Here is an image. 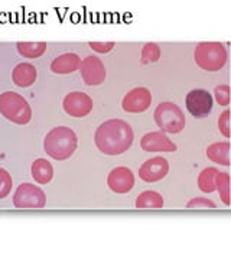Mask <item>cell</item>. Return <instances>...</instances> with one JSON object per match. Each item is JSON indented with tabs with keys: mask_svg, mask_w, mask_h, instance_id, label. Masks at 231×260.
Returning <instances> with one entry per match:
<instances>
[{
	"mask_svg": "<svg viewBox=\"0 0 231 260\" xmlns=\"http://www.w3.org/2000/svg\"><path fill=\"white\" fill-rule=\"evenodd\" d=\"M16 48H18L19 54L28 59L39 58L46 52L45 42H18Z\"/></svg>",
	"mask_w": 231,
	"mask_h": 260,
	"instance_id": "18",
	"label": "cell"
},
{
	"mask_svg": "<svg viewBox=\"0 0 231 260\" xmlns=\"http://www.w3.org/2000/svg\"><path fill=\"white\" fill-rule=\"evenodd\" d=\"M186 110L196 119L207 117L213 110V95L207 90H192L185 99Z\"/></svg>",
	"mask_w": 231,
	"mask_h": 260,
	"instance_id": "8",
	"label": "cell"
},
{
	"mask_svg": "<svg viewBox=\"0 0 231 260\" xmlns=\"http://www.w3.org/2000/svg\"><path fill=\"white\" fill-rule=\"evenodd\" d=\"M12 186H13V179L10 174L6 169L0 168V200L6 198L10 194Z\"/></svg>",
	"mask_w": 231,
	"mask_h": 260,
	"instance_id": "23",
	"label": "cell"
},
{
	"mask_svg": "<svg viewBox=\"0 0 231 260\" xmlns=\"http://www.w3.org/2000/svg\"><path fill=\"white\" fill-rule=\"evenodd\" d=\"M186 208L188 210H192V208H196V210H201V208H217L215 203H213L211 200H207V198H192L188 204H186Z\"/></svg>",
	"mask_w": 231,
	"mask_h": 260,
	"instance_id": "25",
	"label": "cell"
},
{
	"mask_svg": "<svg viewBox=\"0 0 231 260\" xmlns=\"http://www.w3.org/2000/svg\"><path fill=\"white\" fill-rule=\"evenodd\" d=\"M30 174H32V178L37 181L38 184L45 185V184H49L52 181V178H54V168L46 159L39 158L32 164Z\"/></svg>",
	"mask_w": 231,
	"mask_h": 260,
	"instance_id": "17",
	"label": "cell"
},
{
	"mask_svg": "<svg viewBox=\"0 0 231 260\" xmlns=\"http://www.w3.org/2000/svg\"><path fill=\"white\" fill-rule=\"evenodd\" d=\"M81 70V78L85 85H100L104 83L107 73L106 67L98 56L90 55L84 58L80 65Z\"/></svg>",
	"mask_w": 231,
	"mask_h": 260,
	"instance_id": "9",
	"label": "cell"
},
{
	"mask_svg": "<svg viewBox=\"0 0 231 260\" xmlns=\"http://www.w3.org/2000/svg\"><path fill=\"white\" fill-rule=\"evenodd\" d=\"M208 159L217 165H230V142H215L207 148Z\"/></svg>",
	"mask_w": 231,
	"mask_h": 260,
	"instance_id": "16",
	"label": "cell"
},
{
	"mask_svg": "<svg viewBox=\"0 0 231 260\" xmlns=\"http://www.w3.org/2000/svg\"><path fill=\"white\" fill-rule=\"evenodd\" d=\"M37 78V68L32 64H29V62H20L12 71V80H13L15 85H18L20 88L30 87L32 84H35Z\"/></svg>",
	"mask_w": 231,
	"mask_h": 260,
	"instance_id": "15",
	"label": "cell"
},
{
	"mask_svg": "<svg viewBox=\"0 0 231 260\" xmlns=\"http://www.w3.org/2000/svg\"><path fill=\"white\" fill-rule=\"evenodd\" d=\"M168 172H169V164L165 158L162 156H156V158H152L146 160L140 169H139V178L143 181V182H157L160 179L167 177Z\"/></svg>",
	"mask_w": 231,
	"mask_h": 260,
	"instance_id": "12",
	"label": "cell"
},
{
	"mask_svg": "<svg viewBox=\"0 0 231 260\" xmlns=\"http://www.w3.org/2000/svg\"><path fill=\"white\" fill-rule=\"evenodd\" d=\"M46 204L45 192L30 182L20 184L13 195V205L16 208H44Z\"/></svg>",
	"mask_w": 231,
	"mask_h": 260,
	"instance_id": "6",
	"label": "cell"
},
{
	"mask_svg": "<svg viewBox=\"0 0 231 260\" xmlns=\"http://www.w3.org/2000/svg\"><path fill=\"white\" fill-rule=\"evenodd\" d=\"M62 107L68 116L75 117V119H83L92 112L94 103L88 94L83 93V91H73L64 97Z\"/></svg>",
	"mask_w": 231,
	"mask_h": 260,
	"instance_id": "7",
	"label": "cell"
},
{
	"mask_svg": "<svg viewBox=\"0 0 231 260\" xmlns=\"http://www.w3.org/2000/svg\"><path fill=\"white\" fill-rule=\"evenodd\" d=\"M160 59V48L156 44L150 42L146 44L143 49H142V56H140V62L143 65L152 64V62H157Z\"/></svg>",
	"mask_w": 231,
	"mask_h": 260,
	"instance_id": "22",
	"label": "cell"
},
{
	"mask_svg": "<svg viewBox=\"0 0 231 260\" xmlns=\"http://www.w3.org/2000/svg\"><path fill=\"white\" fill-rule=\"evenodd\" d=\"M91 49L100 54H109L111 49L114 48V42H90L88 44Z\"/></svg>",
	"mask_w": 231,
	"mask_h": 260,
	"instance_id": "27",
	"label": "cell"
},
{
	"mask_svg": "<svg viewBox=\"0 0 231 260\" xmlns=\"http://www.w3.org/2000/svg\"><path fill=\"white\" fill-rule=\"evenodd\" d=\"M153 119L157 127L163 133H174L178 135L185 129L186 119L184 112L176 106L175 103H160L153 113Z\"/></svg>",
	"mask_w": 231,
	"mask_h": 260,
	"instance_id": "5",
	"label": "cell"
},
{
	"mask_svg": "<svg viewBox=\"0 0 231 260\" xmlns=\"http://www.w3.org/2000/svg\"><path fill=\"white\" fill-rule=\"evenodd\" d=\"M0 113L15 124L25 126L32 120V109L29 103L15 91L0 94Z\"/></svg>",
	"mask_w": 231,
	"mask_h": 260,
	"instance_id": "4",
	"label": "cell"
},
{
	"mask_svg": "<svg viewBox=\"0 0 231 260\" xmlns=\"http://www.w3.org/2000/svg\"><path fill=\"white\" fill-rule=\"evenodd\" d=\"M227 49L220 42H201L194 51V59L200 68L208 73H217L227 64Z\"/></svg>",
	"mask_w": 231,
	"mask_h": 260,
	"instance_id": "3",
	"label": "cell"
},
{
	"mask_svg": "<svg viewBox=\"0 0 231 260\" xmlns=\"http://www.w3.org/2000/svg\"><path fill=\"white\" fill-rule=\"evenodd\" d=\"M218 129L225 138H230V112L225 110L218 119Z\"/></svg>",
	"mask_w": 231,
	"mask_h": 260,
	"instance_id": "26",
	"label": "cell"
},
{
	"mask_svg": "<svg viewBox=\"0 0 231 260\" xmlns=\"http://www.w3.org/2000/svg\"><path fill=\"white\" fill-rule=\"evenodd\" d=\"M133 130L127 121L111 119L97 127L94 143L104 155L117 156L129 150L133 143Z\"/></svg>",
	"mask_w": 231,
	"mask_h": 260,
	"instance_id": "1",
	"label": "cell"
},
{
	"mask_svg": "<svg viewBox=\"0 0 231 260\" xmlns=\"http://www.w3.org/2000/svg\"><path fill=\"white\" fill-rule=\"evenodd\" d=\"M152 104V93L145 87H138L130 90L123 97L121 107L126 113H143Z\"/></svg>",
	"mask_w": 231,
	"mask_h": 260,
	"instance_id": "10",
	"label": "cell"
},
{
	"mask_svg": "<svg viewBox=\"0 0 231 260\" xmlns=\"http://www.w3.org/2000/svg\"><path fill=\"white\" fill-rule=\"evenodd\" d=\"M140 148L143 149L145 152H175L176 145L172 140L168 138L163 132H150L146 133L142 140H140Z\"/></svg>",
	"mask_w": 231,
	"mask_h": 260,
	"instance_id": "13",
	"label": "cell"
},
{
	"mask_svg": "<svg viewBox=\"0 0 231 260\" xmlns=\"http://www.w3.org/2000/svg\"><path fill=\"white\" fill-rule=\"evenodd\" d=\"M214 95H215L217 103L220 106H222V107H227L230 104V87L227 84H222V85L215 87Z\"/></svg>",
	"mask_w": 231,
	"mask_h": 260,
	"instance_id": "24",
	"label": "cell"
},
{
	"mask_svg": "<svg viewBox=\"0 0 231 260\" xmlns=\"http://www.w3.org/2000/svg\"><path fill=\"white\" fill-rule=\"evenodd\" d=\"M136 207L146 210V208H162L163 198L156 191H145L136 198Z\"/></svg>",
	"mask_w": 231,
	"mask_h": 260,
	"instance_id": "19",
	"label": "cell"
},
{
	"mask_svg": "<svg viewBox=\"0 0 231 260\" xmlns=\"http://www.w3.org/2000/svg\"><path fill=\"white\" fill-rule=\"evenodd\" d=\"M215 189H218L222 203L225 205H230V175L227 172H218L217 174Z\"/></svg>",
	"mask_w": 231,
	"mask_h": 260,
	"instance_id": "21",
	"label": "cell"
},
{
	"mask_svg": "<svg viewBox=\"0 0 231 260\" xmlns=\"http://www.w3.org/2000/svg\"><path fill=\"white\" fill-rule=\"evenodd\" d=\"M218 169L214 167L205 168L203 172L198 177V188L205 192V194H211L215 191V179H217Z\"/></svg>",
	"mask_w": 231,
	"mask_h": 260,
	"instance_id": "20",
	"label": "cell"
},
{
	"mask_svg": "<svg viewBox=\"0 0 231 260\" xmlns=\"http://www.w3.org/2000/svg\"><path fill=\"white\" fill-rule=\"evenodd\" d=\"M81 58L77 54H62V55L56 56L55 59L51 62V71L55 74L65 75V74H73L77 70H80L81 65Z\"/></svg>",
	"mask_w": 231,
	"mask_h": 260,
	"instance_id": "14",
	"label": "cell"
},
{
	"mask_svg": "<svg viewBox=\"0 0 231 260\" xmlns=\"http://www.w3.org/2000/svg\"><path fill=\"white\" fill-rule=\"evenodd\" d=\"M107 185L114 194H127L135 186V175L127 167L114 168L107 177Z\"/></svg>",
	"mask_w": 231,
	"mask_h": 260,
	"instance_id": "11",
	"label": "cell"
},
{
	"mask_svg": "<svg viewBox=\"0 0 231 260\" xmlns=\"http://www.w3.org/2000/svg\"><path fill=\"white\" fill-rule=\"evenodd\" d=\"M78 146V138L71 127L58 126L45 136L44 149L55 160H67L74 155Z\"/></svg>",
	"mask_w": 231,
	"mask_h": 260,
	"instance_id": "2",
	"label": "cell"
}]
</instances>
